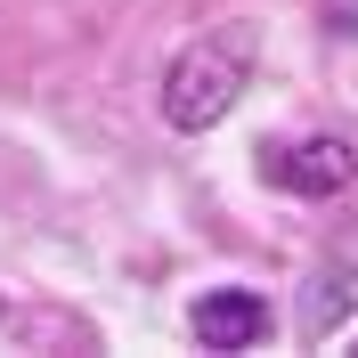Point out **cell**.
<instances>
[{
	"mask_svg": "<svg viewBox=\"0 0 358 358\" xmlns=\"http://www.w3.org/2000/svg\"><path fill=\"white\" fill-rule=\"evenodd\" d=\"M252 82V24H228V33H203L171 57L163 73V122L171 131H220L228 106L245 98Z\"/></svg>",
	"mask_w": 358,
	"mask_h": 358,
	"instance_id": "cell-1",
	"label": "cell"
},
{
	"mask_svg": "<svg viewBox=\"0 0 358 358\" xmlns=\"http://www.w3.org/2000/svg\"><path fill=\"white\" fill-rule=\"evenodd\" d=\"M261 179L285 196H342L358 179V155L342 138H301V147H261Z\"/></svg>",
	"mask_w": 358,
	"mask_h": 358,
	"instance_id": "cell-2",
	"label": "cell"
},
{
	"mask_svg": "<svg viewBox=\"0 0 358 358\" xmlns=\"http://www.w3.org/2000/svg\"><path fill=\"white\" fill-rule=\"evenodd\" d=\"M187 334L203 350H261L268 342V301L245 293V285H220V293H203L196 310H187Z\"/></svg>",
	"mask_w": 358,
	"mask_h": 358,
	"instance_id": "cell-3",
	"label": "cell"
},
{
	"mask_svg": "<svg viewBox=\"0 0 358 358\" xmlns=\"http://www.w3.org/2000/svg\"><path fill=\"white\" fill-rule=\"evenodd\" d=\"M350 310H358V261L310 268V285H301V326H310V334H334Z\"/></svg>",
	"mask_w": 358,
	"mask_h": 358,
	"instance_id": "cell-4",
	"label": "cell"
},
{
	"mask_svg": "<svg viewBox=\"0 0 358 358\" xmlns=\"http://www.w3.org/2000/svg\"><path fill=\"white\" fill-rule=\"evenodd\" d=\"M0 317H8V301H0Z\"/></svg>",
	"mask_w": 358,
	"mask_h": 358,
	"instance_id": "cell-5",
	"label": "cell"
}]
</instances>
